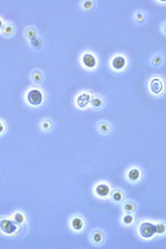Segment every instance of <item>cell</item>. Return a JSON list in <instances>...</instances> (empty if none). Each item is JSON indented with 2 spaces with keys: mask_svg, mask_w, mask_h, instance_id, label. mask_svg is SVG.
<instances>
[{
  "mask_svg": "<svg viewBox=\"0 0 166 249\" xmlns=\"http://www.w3.org/2000/svg\"><path fill=\"white\" fill-rule=\"evenodd\" d=\"M139 234L143 237H151L156 233V226L151 222H145L140 224L139 228Z\"/></svg>",
  "mask_w": 166,
  "mask_h": 249,
  "instance_id": "cell-1",
  "label": "cell"
},
{
  "mask_svg": "<svg viewBox=\"0 0 166 249\" xmlns=\"http://www.w3.org/2000/svg\"><path fill=\"white\" fill-rule=\"evenodd\" d=\"M42 100H43L42 93L39 90L33 89L32 91H30L27 94V101L31 105L38 106L40 104H42Z\"/></svg>",
  "mask_w": 166,
  "mask_h": 249,
  "instance_id": "cell-2",
  "label": "cell"
},
{
  "mask_svg": "<svg viewBox=\"0 0 166 249\" xmlns=\"http://www.w3.org/2000/svg\"><path fill=\"white\" fill-rule=\"evenodd\" d=\"M0 229L7 234H11L17 229V226L12 221L8 219H3L0 221Z\"/></svg>",
  "mask_w": 166,
  "mask_h": 249,
  "instance_id": "cell-3",
  "label": "cell"
},
{
  "mask_svg": "<svg viewBox=\"0 0 166 249\" xmlns=\"http://www.w3.org/2000/svg\"><path fill=\"white\" fill-rule=\"evenodd\" d=\"M82 62L86 68H93L96 64V60L95 57L90 53H86L82 57Z\"/></svg>",
  "mask_w": 166,
  "mask_h": 249,
  "instance_id": "cell-4",
  "label": "cell"
},
{
  "mask_svg": "<svg viewBox=\"0 0 166 249\" xmlns=\"http://www.w3.org/2000/svg\"><path fill=\"white\" fill-rule=\"evenodd\" d=\"M150 89L155 94H159V92L162 91L163 89V84L162 81H160L158 78H154L153 79L151 82H150Z\"/></svg>",
  "mask_w": 166,
  "mask_h": 249,
  "instance_id": "cell-5",
  "label": "cell"
},
{
  "mask_svg": "<svg viewBox=\"0 0 166 249\" xmlns=\"http://www.w3.org/2000/svg\"><path fill=\"white\" fill-rule=\"evenodd\" d=\"M113 68L116 70H120L125 67L126 65V59L123 57H116L112 61Z\"/></svg>",
  "mask_w": 166,
  "mask_h": 249,
  "instance_id": "cell-6",
  "label": "cell"
},
{
  "mask_svg": "<svg viewBox=\"0 0 166 249\" xmlns=\"http://www.w3.org/2000/svg\"><path fill=\"white\" fill-rule=\"evenodd\" d=\"M96 194L99 196L101 197H105L107 196L110 193V188L108 185L106 184H99L96 188Z\"/></svg>",
  "mask_w": 166,
  "mask_h": 249,
  "instance_id": "cell-7",
  "label": "cell"
},
{
  "mask_svg": "<svg viewBox=\"0 0 166 249\" xmlns=\"http://www.w3.org/2000/svg\"><path fill=\"white\" fill-rule=\"evenodd\" d=\"M90 101V96L88 94H82L77 99V104L80 107L83 108L87 106Z\"/></svg>",
  "mask_w": 166,
  "mask_h": 249,
  "instance_id": "cell-8",
  "label": "cell"
},
{
  "mask_svg": "<svg viewBox=\"0 0 166 249\" xmlns=\"http://www.w3.org/2000/svg\"><path fill=\"white\" fill-rule=\"evenodd\" d=\"M128 177L130 180H137L139 177V171L137 169H133L128 173Z\"/></svg>",
  "mask_w": 166,
  "mask_h": 249,
  "instance_id": "cell-9",
  "label": "cell"
},
{
  "mask_svg": "<svg viewBox=\"0 0 166 249\" xmlns=\"http://www.w3.org/2000/svg\"><path fill=\"white\" fill-rule=\"evenodd\" d=\"M72 224L73 229L75 230H81L83 227V222L81 221V219L79 218H75L72 222Z\"/></svg>",
  "mask_w": 166,
  "mask_h": 249,
  "instance_id": "cell-10",
  "label": "cell"
},
{
  "mask_svg": "<svg viewBox=\"0 0 166 249\" xmlns=\"http://www.w3.org/2000/svg\"><path fill=\"white\" fill-rule=\"evenodd\" d=\"M14 219H15V221L18 222V223H22V222H23L24 218H23V216L21 214H16L15 217H14Z\"/></svg>",
  "mask_w": 166,
  "mask_h": 249,
  "instance_id": "cell-11",
  "label": "cell"
},
{
  "mask_svg": "<svg viewBox=\"0 0 166 249\" xmlns=\"http://www.w3.org/2000/svg\"><path fill=\"white\" fill-rule=\"evenodd\" d=\"M156 226V233H163L165 232V226L163 224H158V225H155Z\"/></svg>",
  "mask_w": 166,
  "mask_h": 249,
  "instance_id": "cell-12",
  "label": "cell"
},
{
  "mask_svg": "<svg viewBox=\"0 0 166 249\" xmlns=\"http://www.w3.org/2000/svg\"><path fill=\"white\" fill-rule=\"evenodd\" d=\"M132 221H133V218L131 217V216L128 215V216H126V217L124 218V222H126V223H130Z\"/></svg>",
  "mask_w": 166,
  "mask_h": 249,
  "instance_id": "cell-13",
  "label": "cell"
},
{
  "mask_svg": "<svg viewBox=\"0 0 166 249\" xmlns=\"http://www.w3.org/2000/svg\"><path fill=\"white\" fill-rule=\"evenodd\" d=\"M92 104L95 106H100V104H101V101H100V100L98 99V98H96V99L93 100Z\"/></svg>",
  "mask_w": 166,
  "mask_h": 249,
  "instance_id": "cell-14",
  "label": "cell"
},
{
  "mask_svg": "<svg viewBox=\"0 0 166 249\" xmlns=\"http://www.w3.org/2000/svg\"><path fill=\"white\" fill-rule=\"evenodd\" d=\"M93 238H94V240H95L96 242H99L100 241V239H101V236H100V234H99V233H96V234H94Z\"/></svg>",
  "mask_w": 166,
  "mask_h": 249,
  "instance_id": "cell-15",
  "label": "cell"
},
{
  "mask_svg": "<svg viewBox=\"0 0 166 249\" xmlns=\"http://www.w3.org/2000/svg\"><path fill=\"white\" fill-rule=\"evenodd\" d=\"M114 199H115L116 201L120 200V199H121V195H120V193H115V194H114Z\"/></svg>",
  "mask_w": 166,
  "mask_h": 249,
  "instance_id": "cell-16",
  "label": "cell"
},
{
  "mask_svg": "<svg viewBox=\"0 0 166 249\" xmlns=\"http://www.w3.org/2000/svg\"><path fill=\"white\" fill-rule=\"evenodd\" d=\"M3 130V126L2 125V123H0V133Z\"/></svg>",
  "mask_w": 166,
  "mask_h": 249,
  "instance_id": "cell-17",
  "label": "cell"
},
{
  "mask_svg": "<svg viewBox=\"0 0 166 249\" xmlns=\"http://www.w3.org/2000/svg\"><path fill=\"white\" fill-rule=\"evenodd\" d=\"M1 27H2V22L0 21V28H1Z\"/></svg>",
  "mask_w": 166,
  "mask_h": 249,
  "instance_id": "cell-18",
  "label": "cell"
}]
</instances>
